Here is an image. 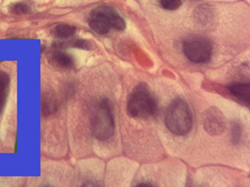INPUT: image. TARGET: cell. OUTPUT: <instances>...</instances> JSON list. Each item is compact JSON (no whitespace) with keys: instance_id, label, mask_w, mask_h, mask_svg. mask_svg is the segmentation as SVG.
Here are the masks:
<instances>
[{"instance_id":"3","label":"cell","mask_w":250,"mask_h":187,"mask_svg":"<svg viewBox=\"0 0 250 187\" xmlns=\"http://www.w3.org/2000/svg\"><path fill=\"white\" fill-rule=\"evenodd\" d=\"M91 130L93 135L99 141H107L115 131V120L107 99L96 102L91 115Z\"/></svg>"},{"instance_id":"6","label":"cell","mask_w":250,"mask_h":187,"mask_svg":"<svg viewBox=\"0 0 250 187\" xmlns=\"http://www.w3.org/2000/svg\"><path fill=\"white\" fill-rule=\"evenodd\" d=\"M204 128L211 136H218L225 131L227 121L219 109L210 107L206 110L204 117Z\"/></svg>"},{"instance_id":"5","label":"cell","mask_w":250,"mask_h":187,"mask_svg":"<svg viewBox=\"0 0 250 187\" xmlns=\"http://www.w3.org/2000/svg\"><path fill=\"white\" fill-rule=\"evenodd\" d=\"M184 53L194 63H206L212 58L213 45L206 38L194 37L184 42Z\"/></svg>"},{"instance_id":"7","label":"cell","mask_w":250,"mask_h":187,"mask_svg":"<svg viewBox=\"0 0 250 187\" xmlns=\"http://www.w3.org/2000/svg\"><path fill=\"white\" fill-rule=\"evenodd\" d=\"M48 60L55 68L63 71L73 70L75 66L73 57L63 51H59V49H56V51H52L49 54Z\"/></svg>"},{"instance_id":"10","label":"cell","mask_w":250,"mask_h":187,"mask_svg":"<svg viewBox=\"0 0 250 187\" xmlns=\"http://www.w3.org/2000/svg\"><path fill=\"white\" fill-rule=\"evenodd\" d=\"M10 78L7 72L0 71V115L6 106L9 94Z\"/></svg>"},{"instance_id":"17","label":"cell","mask_w":250,"mask_h":187,"mask_svg":"<svg viewBox=\"0 0 250 187\" xmlns=\"http://www.w3.org/2000/svg\"><path fill=\"white\" fill-rule=\"evenodd\" d=\"M138 187H153V186L150 184H147V183H141Z\"/></svg>"},{"instance_id":"15","label":"cell","mask_w":250,"mask_h":187,"mask_svg":"<svg viewBox=\"0 0 250 187\" xmlns=\"http://www.w3.org/2000/svg\"><path fill=\"white\" fill-rule=\"evenodd\" d=\"M242 137V127L241 124L234 121L232 123V130H231V142L234 145H237L240 143Z\"/></svg>"},{"instance_id":"13","label":"cell","mask_w":250,"mask_h":187,"mask_svg":"<svg viewBox=\"0 0 250 187\" xmlns=\"http://www.w3.org/2000/svg\"><path fill=\"white\" fill-rule=\"evenodd\" d=\"M9 12L16 16H22V15L30 14L31 12V6L27 1H21L11 4L8 7Z\"/></svg>"},{"instance_id":"11","label":"cell","mask_w":250,"mask_h":187,"mask_svg":"<svg viewBox=\"0 0 250 187\" xmlns=\"http://www.w3.org/2000/svg\"><path fill=\"white\" fill-rule=\"evenodd\" d=\"M75 32H76V28L74 26L68 25V24H59L52 29V36L57 38H62V39H66L74 36Z\"/></svg>"},{"instance_id":"4","label":"cell","mask_w":250,"mask_h":187,"mask_svg":"<svg viewBox=\"0 0 250 187\" xmlns=\"http://www.w3.org/2000/svg\"><path fill=\"white\" fill-rule=\"evenodd\" d=\"M88 25L99 35H106L111 29L120 30L125 26L124 19L113 7L102 6L95 8L89 14Z\"/></svg>"},{"instance_id":"2","label":"cell","mask_w":250,"mask_h":187,"mask_svg":"<svg viewBox=\"0 0 250 187\" xmlns=\"http://www.w3.org/2000/svg\"><path fill=\"white\" fill-rule=\"evenodd\" d=\"M166 126L171 133L184 136L192 128V114L188 104L182 99H175L169 105L165 116Z\"/></svg>"},{"instance_id":"18","label":"cell","mask_w":250,"mask_h":187,"mask_svg":"<svg viewBox=\"0 0 250 187\" xmlns=\"http://www.w3.org/2000/svg\"><path fill=\"white\" fill-rule=\"evenodd\" d=\"M17 145H18V141H17V139H16L15 146H14V148H15V149H14V152H15V153H17V152H18V149H17Z\"/></svg>"},{"instance_id":"8","label":"cell","mask_w":250,"mask_h":187,"mask_svg":"<svg viewBox=\"0 0 250 187\" xmlns=\"http://www.w3.org/2000/svg\"><path fill=\"white\" fill-rule=\"evenodd\" d=\"M231 94L243 104L250 106V85L249 83H235L229 86Z\"/></svg>"},{"instance_id":"1","label":"cell","mask_w":250,"mask_h":187,"mask_svg":"<svg viewBox=\"0 0 250 187\" xmlns=\"http://www.w3.org/2000/svg\"><path fill=\"white\" fill-rule=\"evenodd\" d=\"M158 103L146 83L141 82L133 90L127 103V113L135 119H148L157 112Z\"/></svg>"},{"instance_id":"12","label":"cell","mask_w":250,"mask_h":187,"mask_svg":"<svg viewBox=\"0 0 250 187\" xmlns=\"http://www.w3.org/2000/svg\"><path fill=\"white\" fill-rule=\"evenodd\" d=\"M195 18L197 21L204 26H208L212 24L213 20V13L211 7L208 6H201L197 7L195 11Z\"/></svg>"},{"instance_id":"16","label":"cell","mask_w":250,"mask_h":187,"mask_svg":"<svg viewBox=\"0 0 250 187\" xmlns=\"http://www.w3.org/2000/svg\"><path fill=\"white\" fill-rule=\"evenodd\" d=\"M160 6L165 10H176L182 6V0H159Z\"/></svg>"},{"instance_id":"9","label":"cell","mask_w":250,"mask_h":187,"mask_svg":"<svg viewBox=\"0 0 250 187\" xmlns=\"http://www.w3.org/2000/svg\"><path fill=\"white\" fill-rule=\"evenodd\" d=\"M41 109H42V115L43 117H49L57 112L58 102L56 100V97L52 93H45L42 95Z\"/></svg>"},{"instance_id":"14","label":"cell","mask_w":250,"mask_h":187,"mask_svg":"<svg viewBox=\"0 0 250 187\" xmlns=\"http://www.w3.org/2000/svg\"><path fill=\"white\" fill-rule=\"evenodd\" d=\"M66 47L79 48V49H83V50H90L91 49V43L89 41L83 40V39H74V40H70L68 42L58 43L54 46L55 49H62V48H66Z\"/></svg>"}]
</instances>
